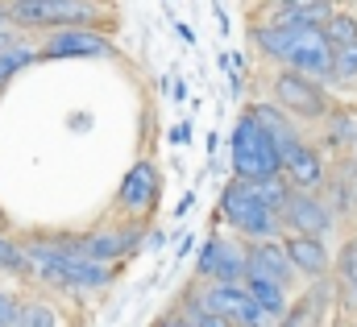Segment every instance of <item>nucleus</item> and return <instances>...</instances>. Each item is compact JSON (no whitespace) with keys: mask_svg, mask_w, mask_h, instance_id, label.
<instances>
[{"mask_svg":"<svg viewBox=\"0 0 357 327\" xmlns=\"http://www.w3.org/2000/svg\"><path fill=\"white\" fill-rule=\"evenodd\" d=\"M254 42L266 58L282 63L295 75H307L316 83L333 79V50L324 25H258Z\"/></svg>","mask_w":357,"mask_h":327,"instance_id":"1","label":"nucleus"},{"mask_svg":"<svg viewBox=\"0 0 357 327\" xmlns=\"http://www.w3.org/2000/svg\"><path fill=\"white\" fill-rule=\"evenodd\" d=\"M21 253H25L29 278L46 282V286H54V290H104V286H112V278H116V269L96 265L88 257L63 248L54 237H33V241L21 245Z\"/></svg>","mask_w":357,"mask_h":327,"instance_id":"2","label":"nucleus"},{"mask_svg":"<svg viewBox=\"0 0 357 327\" xmlns=\"http://www.w3.org/2000/svg\"><path fill=\"white\" fill-rule=\"evenodd\" d=\"M8 25L17 29H91V21L100 17V8L91 0H13L4 4Z\"/></svg>","mask_w":357,"mask_h":327,"instance_id":"3","label":"nucleus"},{"mask_svg":"<svg viewBox=\"0 0 357 327\" xmlns=\"http://www.w3.org/2000/svg\"><path fill=\"white\" fill-rule=\"evenodd\" d=\"M233 170H237V182H266V178H278L282 166H278V150L270 141V133L245 112L233 129Z\"/></svg>","mask_w":357,"mask_h":327,"instance_id":"4","label":"nucleus"},{"mask_svg":"<svg viewBox=\"0 0 357 327\" xmlns=\"http://www.w3.org/2000/svg\"><path fill=\"white\" fill-rule=\"evenodd\" d=\"M220 216H225L241 237H250V241H258V245H266V241H274V237L282 232L278 212L254 195L250 182H237V178H233V182L225 186V195H220Z\"/></svg>","mask_w":357,"mask_h":327,"instance_id":"5","label":"nucleus"},{"mask_svg":"<svg viewBox=\"0 0 357 327\" xmlns=\"http://www.w3.org/2000/svg\"><path fill=\"white\" fill-rule=\"evenodd\" d=\"M54 241L63 248H71V253H79V257H88V261H96V265L116 269L121 257H133L142 248V232L137 228H104V232H84V237H54Z\"/></svg>","mask_w":357,"mask_h":327,"instance_id":"6","label":"nucleus"},{"mask_svg":"<svg viewBox=\"0 0 357 327\" xmlns=\"http://www.w3.org/2000/svg\"><path fill=\"white\" fill-rule=\"evenodd\" d=\"M274 95H278V108L299 120H328V112H333L324 87L307 75H295V71H282L274 79Z\"/></svg>","mask_w":357,"mask_h":327,"instance_id":"7","label":"nucleus"},{"mask_svg":"<svg viewBox=\"0 0 357 327\" xmlns=\"http://www.w3.org/2000/svg\"><path fill=\"white\" fill-rule=\"evenodd\" d=\"M278 220L291 228V237H312V241H320L324 232H333V207H328L316 191H295V186H291V195H287Z\"/></svg>","mask_w":357,"mask_h":327,"instance_id":"8","label":"nucleus"},{"mask_svg":"<svg viewBox=\"0 0 357 327\" xmlns=\"http://www.w3.org/2000/svg\"><path fill=\"white\" fill-rule=\"evenodd\" d=\"M245 248H237L225 237H208L199 257H195V273L216 282V286H241L245 282Z\"/></svg>","mask_w":357,"mask_h":327,"instance_id":"9","label":"nucleus"},{"mask_svg":"<svg viewBox=\"0 0 357 327\" xmlns=\"http://www.w3.org/2000/svg\"><path fill=\"white\" fill-rule=\"evenodd\" d=\"M112 54L116 46L96 29H59L46 33L38 46V58H112Z\"/></svg>","mask_w":357,"mask_h":327,"instance_id":"10","label":"nucleus"},{"mask_svg":"<svg viewBox=\"0 0 357 327\" xmlns=\"http://www.w3.org/2000/svg\"><path fill=\"white\" fill-rule=\"evenodd\" d=\"M324 38H328V50H333V79L357 83V17L333 13L324 21Z\"/></svg>","mask_w":357,"mask_h":327,"instance_id":"11","label":"nucleus"},{"mask_svg":"<svg viewBox=\"0 0 357 327\" xmlns=\"http://www.w3.org/2000/svg\"><path fill=\"white\" fill-rule=\"evenodd\" d=\"M199 303H204L212 315L229 319L233 327H262L266 324V315L254 307V298L245 294V286H208V290L199 294Z\"/></svg>","mask_w":357,"mask_h":327,"instance_id":"12","label":"nucleus"},{"mask_svg":"<svg viewBox=\"0 0 357 327\" xmlns=\"http://www.w3.org/2000/svg\"><path fill=\"white\" fill-rule=\"evenodd\" d=\"M158 195H162L158 170H154L150 162H137L129 174H125L121 191H116V207H125L129 216H150L154 203H158Z\"/></svg>","mask_w":357,"mask_h":327,"instance_id":"13","label":"nucleus"},{"mask_svg":"<svg viewBox=\"0 0 357 327\" xmlns=\"http://www.w3.org/2000/svg\"><path fill=\"white\" fill-rule=\"evenodd\" d=\"M245 273H258V278H270V282H278L282 290H287V282L295 278V269H291V261H287V253L278 241H266V245H254L245 253Z\"/></svg>","mask_w":357,"mask_h":327,"instance_id":"14","label":"nucleus"},{"mask_svg":"<svg viewBox=\"0 0 357 327\" xmlns=\"http://www.w3.org/2000/svg\"><path fill=\"white\" fill-rule=\"evenodd\" d=\"M282 253H287L291 269H303V273H312V278H320V273L328 269V248L320 245V241H312V237H291V232H287Z\"/></svg>","mask_w":357,"mask_h":327,"instance_id":"15","label":"nucleus"},{"mask_svg":"<svg viewBox=\"0 0 357 327\" xmlns=\"http://www.w3.org/2000/svg\"><path fill=\"white\" fill-rule=\"evenodd\" d=\"M337 8L333 4H316V0H295V4H274L266 25H324Z\"/></svg>","mask_w":357,"mask_h":327,"instance_id":"16","label":"nucleus"},{"mask_svg":"<svg viewBox=\"0 0 357 327\" xmlns=\"http://www.w3.org/2000/svg\"><path fill=\"white\" fill-rule=\"evenodd\" d=\"M245 294L254 298V307L266 315V319H278V315H287V290L278 286V282H270V278H258V273H245Z\"/></svg>","mask_w":357,"mask_h":327,"instance_id":"17","label":"nucleus"},{"mask_svg":"<svg viewBox=\"0 0 357 327\" xmlns=\"http://www.w3.org/2000/svg\"><path fill=\"white\" fill-rule=\"evenodd\" d=\"M324 298H328V286H316V290H307V294H303L295 307H287V324H282V327H320Z\"/></svg>","mask_w":357,"mask_h":327,"instance_id":"18","label":"nucleus"},{"mask_svg":"<svg viewBox=\"0 0 357 327\" xmlns=\"http://www.w3.org/2000/svg\"><path fill=\"white\" fill-rule=\"evenodd\" d=\"M33 63H38V46H29V42L17 38V42L0 54V87H8V83L17 79L25 67H33Z\"/></svg>","mask_w":357,"mask_h":327,"instance_id":"19","label":"nucleus"},{"mask_svg":"<svg viewBox=\"0 0 357 327\" xmlns=\"http://www.w3.org/2000/svg\"><path fill=\"white\" fill-rule=\"evenodd\" d=\"M333 195H337V203L345 207V212H357V158L337 170V178H333Z\"/></svg>","mask_w":357,"mask_h":327,"instance_id":"20","label":"nucleus"},{"mask_svg":"<svg viewBox=\"0 0 357 327\" xmlns=\"http://www.w3.org/2000/svg\"><path fill=\"white\" fill-rule=\"evenodd\" d=\"M0 273H13V278H29V265H25V253L17 241H8L0 232Z\"/></svg>","mask_w":357,"mask_h":327,"instance_id":"21","label":"nucleus"},{"mask_svg":"<svg viewBox=\"0 0 357 327\" xmlns=\"http://www.w3.org/2000/svg\"><path fill=\"white\" fill-rule=\"evenodd\" d=\"M21 327H59V311L50 303H42V298H25Z\"/></svg>","mask_w":357,"mask_h":327,"instance_id":"22","label":"nucleus"},{"mask_svg":"<svg viewBox=\"0 0 357 327\" xmlns=\"http://www.w3.org/2000/svg\"><path fill=\"white\" fill-rule=\"evenodd\" d=\"M183 319L191 327H233L229 319H220V315H212L199 298H187V311H183Z\"/></svg>","mask_w":357,"mask_h":327,"instance_id":"23","label":"nucleus"},{"mask_svg":"<svg viewBox=\"0 0 357 327\" xmlns=\"http://www.w3.org/2000/svg\"><path fill=\"white\" fill-rule=\"evenodd\" d=\"M21 311H25V298H17L8 286H0V327H21Z\"/></svg>","mask_w":357,"mask_h":327,"instance_id":"24","label":"nucleus"},{"mask_svg":"<svg viewBox=\"0 0 357 327\" xmlns=\"http://www.w3.org/2000/svg\"><path fill=\"white\" fill-rule=\"evenodd\" d=\"M333 141L357 150V112H341V116H333Z\"/></svg>","mask_w":357,"mask_h":327,"instance_id":"25","label":"nucleus"},{"mask_svg":"<svg viewBox=\"0 0 357 327\" xmlns=\"http://www.w3.org/2000/svg\"><path fill=\"white\" fill-rule=\"evenodd\" d=\"M341 278L357 290V237L345 245V253H341Z\"/></svg>","mask_w":357,"mask_h":327,"instance_id":"26","label":"nucleus"},{"mask_svg":"<svg viewBox=\"0 0 357 327\" xmlns=\"http://www.w3.org/2000/svg\"><path fill=\"white\" fill-rule=\"evenodd\" d=\"M158 327H191V324L183 319V311H175V315H167V319H162Z\"/></svg>","mask_w":357,"mask_h":327,"instance_id":"27","label":"nucleus"},{"mask_svg":"<svg viewBox=\"0 0 357 327\" xmlns=\"http://www.w3.org/2000/svg\"><path fill=\"white\" fill-rule=\"evenodd\" d=\"M13 42H17V33H13V29H0V54H4Z\"/></svg>","mask_w":357,"mask_h":327,"instance_id":"28","label":"nucleus"},{"mask_svg":"<svg viewBox=\"0 0 357 327\" xmlns=\"http://www.w3.org/2000/svg\"><path fill=\"white\" fill-rule=\"evenodd\" d=\"M0 29H13V25H8V13H4V4H0Z\"/></svg>","mask_w":357,"mask_h":327,"instance_id":"29","label":"nucleus"}]
</instances>
